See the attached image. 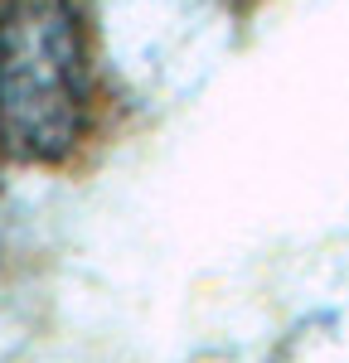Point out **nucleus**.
Here are the masks:
<instances>
[{
	"label": "nucleus",
	"instance_id": "1",
	"mask_svg": "<svg viewBox=\"0 0 349 363\" xmlns=\"http://www.w3.org/2000/svg\"><path fill=\"white\" fill-rule=\"evenodd\" d=\"M83 126V49L63 0H20L0 25V131L29 160H58Z\"/></svg>",
	"mask_w": 349,
	"mask_h": 363
}]
</instances>
